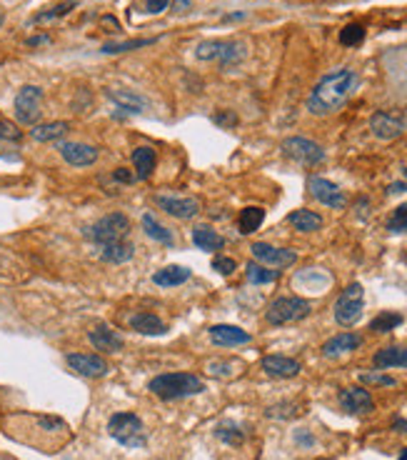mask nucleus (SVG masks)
I'll return each mask as SVG.
<instances>
[{
    "label": "nucleus",
    "instance_id": "obj_43",
    "mask_svg": "<svg viewBox=\"0 0 407 460\" xmlns=\"http://www.w3.org/2000/svg\"><path fill=\"white\" fill-rule=\"evenodd\" d=\"M212 271H218L220 276H230V273L235 271V260L218 255V258H212Z\"/></svg>",
    "mask_w": 407,
    "mask_h": 460
},
{
    "label": "nucleus",
    "instance_id": "obj_6",
    "mask_svg": "<svg viewBox=\"0 0 407 460\" xmlns=\"http://www.w3.org/2000/svg\"><path fill=\"white\" fill-rule=\"evenodd\" d=\"M310 311H312L310 300L298 298V295H285V298H277L270 303L265 318H268L270 325H287V323H298L308 318Z\"/></svg>",
    "mask_w": 407,
    "mask_h": 460
},
{
    "label": "nucleus",
    "instance_id": "obj_29",
    "mask_svg": "<svg viewBox=\"0 0 407 460\" xmlns=\"http://www.w3.org/2000/svg\"><path fill=\"white\" fill-rule=\"evenodd\" d=\"M132 165H135V178L148 180L155 170V150L153 148H135L132 150Z\"/></svg>",
    "mask_w": 407,
    "mask_h": 460
},
{
    "label": "nucleus",
    "instance_id": "obj_42",
    "mask_svg": "<svg viewBox=\"0 0 407 460\" xmlns=\"http://www.w3.org/2000/svg\"><path fill=\"white\" fill-rule=\"evenodd\" d=\"M20 135H23V133L18 130L15 123L0 118V140H20Z\"/></svg>",
    "mask_w": 407,
    "mask_h": 460
},
{
    "label": "nucleus",
    "instance_id": "obj_25",
    "mask_svg": "<svg viewBox=\"0 0 407 460\" xmlns=\"http://www.w3.org/2000/svg\"><path fill=\"white\" fill-rule=\"evenodd\" d=\"M132 255H135V245H132L130 241H118V243H110V245L100 248V258L113 265L127 263V260H132Z\"/></svg>",
    "mask_w": 407,
    "mask_h": 460
},
{
    "label": "nucleus",
    "instance_id": "obj_34",
    "mask_svg": "<svg viewBox=\"0 0 407 460\" xmlns=\"http://www.w3.org/2000/svg\"><path fill=\"white\" fill-rule=\"evenodd\" d=\"M402 320H405V318H402L400 313L382 311L380 316L373 318V323H370V330H373V333H390V330H395L397 325H402Z\"/></svg>",
    "mask_w": 407,
    "mask_h": 460
},
{
    "label": "nucleus",
    "instance_id": "obj_4",
    "mask_svg": "<svg viewBox=\"0 0 407 460\" xmlns=\"http://www.w3.org/2000/svg\"><path fill=\"white\" fill-rule=\"evenodd\" d=\"M127 233H130V220L123 213H108L85 228V238L100 248L118 241H127Z\"/></svg>",
    "mask_w": 407,
    "mask_h": 460
},
{
    "label": "nucleus",
    "instance_id": "obj_49",
    "mask_svg": "<svg viewBox=\"0 0 407 460\" xmlns=\"http://www.w3.org/2000/svg\"><path fill=\"white\" fill-rule=\"evenodd\" d=\"M387 193H407V180H402V183H392L390 188H387Z\"/></svg>",
    "mask_w": 407,
    "mask_h": 460
},
{
    "label": "nucleus",
    "instance_id": "obj_45",
    "mask_svg": "<svg viewBox=\"0 0 407 460\" xmlns=\"http://www.w3.org/2000/svg\"><path fill=\"white\" fill-rule=\"evenodd\" d=\"M145 3H148V11L153 13V15H158V13H163L170 6V0H145Z\"/></svg>",
    "mask_w": 407,
    "mask_h": 460
},
{
    "label": "nucleus",
    "instance_id": "obj_10",
    "mask_svg": "<svg viewBox=\"0 0 407 460\" xmlns=\"http://www.w3.org/2000/svg\"><path fill=\"white\" fill-rule=\"evenodd\" d=\"M308 188H310V196L315 198L317 203L333 208V210H343V208L347 205V196H345L343 190H340V185H335L333 180L312 175V178L308 180Z\"/></svg>",
    "mask_w": 407,
    "mask_h": 460
},
{
    "label": "nucleus",
    "instance_id": "obj_8",
    "mask_svg": "<svg viewBox=\"0 0 407 460\" xmlns=\"http://www.w3.org/2000/svg\"><path fill=\"white\" fill-rule=\"evenodd\" d=\"M13 113L20 126H38L43 115V90L38 86H23L18 90L15 103H13Z\"/></svg>",
    "mask_w": 407,
    "mask_h": 460
},
{
    "label": "nucleus",
    "instance_id": "obj_41",
    "mask_svg": "<svg viewBox=\"0 0 407 460\" xmlns=\"http://www.w3.org/2000/svg\"><path fill=\"white\" fill-rule=\"evenodd\" d=\"M298 405L295 402H280V405H273V408H268V415L270 418H293V415H298Z\"/></svg>",
    "mask_w": 407,
    "mask_h": 460
},
{
    "label": "nucleus",
    "instance_id": "obj_12",
    "mask_svg": "<svg viewBox=\"0 0 407 460\" xmlns=\"http://www.w3.org/2000/svg\"><path fill=\"white\" fill-rule=\"evenodd\" d=\"M65 363L83 378H103L110 370L108 360L103 356H95V353H68Z\"/></svg>",
    "mask_w": 407,
    "mask_h": 460
},
{
    "label": "nucleus",
    "instance_id": "obj_33",
    "mask_svg": "<svg viewBox=\"0 0 407 460\" xmlns=\"http://www.w3.org/2000/svg\"><path fill=\"white\" fill-rule=\"evenodd\" d=\"M245 276L253 285H268V283H275L277 278H280V271L268 268V265H263V263H247Z\"/></svg>",
    "mask_w": 407,
    "mask_h": 460
},
{
    "label": "nucleus",
    "instance_id": "obj_19",
    "mask_svg": "<svg viewBox=\"0 0 407 460\" xmlns=\"http://www.w3.org/2000/svg\"><path fill=\"white\" fill-rule=\"evenodd\" d=\"M263 370L270 375V378H295V375L300 373V363L293 360V358H287V356H265L263 358Z\"/></svg>",
    "mask_w": 407,
    "mask_h": 460
},
{
    "label": "nucleus",
    "instance_id": "obj_40",
    "mask_svg": "<svg viewBox=\"0 0 407 460\" xmlns=\"http://www.w3.org/2000/svg\"><path fill=\"white\" fill-rule=\"evenodd\" d=\"M360 380L362 383H370V386H385V388H392L397 383L392 375H382V373H362Z\"/></svg>",
    "mask_w": 407,
    "mask_h": 460
},
{
    "label": "nucleus",
    "instance_id": "obj_44",
    "mask_svg": "<svg viewBox=\"0 0 407 460\" xmlns=\"http://www.w3.org/2000/svg\"><path fill=\"white\" fill-rule=\"evenodd\" d=\"M212 123L220 128H233V126H237V115L233 113V110H220V113L212 115Z\"/></svg>",
    "mask_w": 407,
    "mask_h": 460
},
{
    "label": "nucleus",
    "instance_id": "obj_17",
    "mask_svg": "<svg viewBox=\"0 0 407 460\" xmlns=\"http://www.w3.org/2000/svg\"><path fill=\"white\" fill-rule=\"evenodd\" d=\"M207 335H210L212 345H220V348H240V345H247L253 340L247 330L237 328V325H225V323L212 325Z\"/></svg>",
    "mask_w": 407,
    "mask_h": 460
},
{
    "label": "nucleus",
    "instance_id": "obj_11",
    "mask_svg": "<svg viewBox=\"0 0 407 460\" xmlns=\"http://www.w3.org/2000/svg\"><path fill=\"white\" fill-rule=\"evenodd\" d=\"M253 258L258 263L268 265V268H275V271H282V268H290L298 260V253L295 250H287V248H275L268 245V243H253Z\"/></svg>",
    "mask_w": 407,
    "mask_h": 460
},
{
    "label": "nucleus",
    "instance_id": "obj_32",
    "mask_svg": "<svg viewBox=\"0 0 407 460\" xmlns=\"http://www.w3.org/2000/svg\"><path fill=\"white\" fill-rule=\"evenodd\" d=\"M265 220V210L258 205H250V208H242L240 210V218H237V228H240L242 236H253L255 230L263 225Z\"/></svg>",
    "mask_w": 407,
    "mask_h": 460
},
{
    "label": "nucleus",
    "instance_id": "obj_36",
    "mask_svg": "<svg viewBox=\"0 0 407 460\" xmlns=\"http://www.w3.org/2000/svg\"><path fill=\"white\" fill-rule=\"evenodd\" d=\"M362 38H365V28L360 23H350L340 30V43L343 46H360Z\"/></svg>",
    "mask_w": 407,
    "mask_h": 460
},
{
    "label": "nucleus",
    "instance_id": "obj_50",
    "mask_svg": "<svg viewBox=\"0 0 407 460\" xmlns=\"http://www.w3.org/2000/svg\"><path fill=\"white\" fill-rule=\"evenodd\" d=\"M43 43H48V35H38V38H30L28 46H43Z\"/></svg>",
    "mask_w": 407,
    "mask_h": 460
},
{
    "label": "nucleus",
    "instance_id": "obj_52",
    "mask_svg": "<svg viewBox=\"0 0 407 460\" xmlns=\"http://www.w3.org/2000/svg\"><path fill=\"white\" fill-rule=\"evenodd\" d=\"M3 20H6V15H3V11H0V25H3Z\"/></svg>",
    "mask_w": 407,
    "mask_h": 460
},
{
    "label": "nucleus",
    "instance_id": "obj_3",
    "mask_svg": "<svg viewBox=\"0 0 407 460\" xmlns=\"http://www.w3.org/2000/svg\"><path fill=\"white\" fill-rule=\"evenodd\" d=\"M108 433L115 443L125 445V448L135 450L148 445V431L135 413H115L108 420Z\"/></svg>",
    "mask_w": 407,
    "mask_h": 460
},
{
    "label": "nucleus",
    "instance_id": "obj_18",
    "mask_svg": "<svg viewBox=\"0 0 407 460\" xmlns=\"http://www.w3.org/2000/svg\"><path fill=\"white\" fill-rule=\"evenodd\" d=\"M88 340L92 343L95 351H103V353H120L125 348V340L115 333L113 328H108V325H95L88 333Z\"/></svg>",
    "mask_w": 407,
    "mask_h": 460
},
{
    "label": "nucleus",
    "instance_id": "obj_2",
    "mask_svg": "<svg viewBox=\"0 0 407 460\" xmlns=\"http://www.w3.org/2000/svg\"><path fill=\"white\" fill-rule=\"evenodd\" d=\"M148 391L160 400H183L190 395H200L205 391V383L193 373H163L150 380Z\"/></svg>",
    "mask_w": 407,
    "mask_h": 460
},
{
    "label": "nucleus",
    "instance_id": "obj_23",
    "mask_svg": "<svg viewBox=\"0 0 407 460\" xmlns=\"http://www.w3.org/2000/svg\"><path fill=\"white\" fill-rule=\"evenodd\" d=\"M190 276H193V271L185 268V265H165V268H160V271H155L153 283L160 288H175V285L188 283Z\"/></svg>",
    "mask_w": 407,
    "mask_h": 460
},
{
    "label": "nucleus",
    "instance_id": "obj_35",
    "mask_svg": "<svg viewBox=\"0 0 407 460\" xmlns=\"http://www.w3.org/2000/svg\"><path fill=\"white\" fill-rule=\"evenodd\" d=\"M73 8H75V0H65V3H57L55 8H48L46 13H38L33 20H35V23H48V20H55V18L68 15Z\"/></svg>",
    "mask_w": 407,
    "mask_h": 460
},
{
    "label": "nucleus",
    "instance_id": "obj_13",
    "mask_svg": "<svg viewBox=\"0 0 407 460\" xmlns=\"http://www.w3.org/2000/svg\"><path fill=\"white\" fill-rule=\"evenodd\" d=\"M370 128H373V135L380 140H395L400 138L407 128V121L400 118L397 113H390V110H380L370 118Z\"/></svg>",
    "mask_w": 407,
    "mask_h": 460
},
{
    "label": "nucleus",
    "instance_id": "obj_26",
    "mask_svg": "<svg viewBox=\"0 0 407 460\" xmlns=\"http://www.w3.org/2000/svg\"><path fill=\"white\" fill-rule=\"evenodd\" d=\"M193 243H195L200 250H207V253H212V250H223L225 248V238L220 236L218 230L207 228V225H198V228H193Z\"/></svg>",
    "mask_w": 407,
    "mask_h": 460
},
{
    "label": "nucleus",
    "instance_id": "obj_16",
    "mask_svg": "<svg viewBox=\"0 0 407 460\" xmlns=\"http://www.w3.org/2000/svg\"><path fill=\"white\" fill-rule=\"evenodd\" d=\"M57 150H60V156H63V161L68 163V165L73 168H88L92 165V163L98 161V148H92V145L88 143H60L57 145Z\"/></svg>",
    "mask_w": 407,
    "mask_h": 460
},
{
    "label": "nucleus",
    "instance_id": "obj_39",
    "mask_svg": "<svg viewBox=\"0 0 407 460\" xmlns=\"http://www.w3.org/2000/svg\"><path fill=\"white\" fill-rule=\"evenodd\" d=\"M153 41H127V43H108L103 46V53L113 55V53H125V50H135V48H143V46H150Z\"/></svg>",
    "mask_w": 407,
    "mask_h": 460
},
{
    "label": "nucleus",
    "instance_id": "obj_22",
    "mask_svg": "<svg viewBox=\"0 0 407 460\" xmlns=\"http://www.w3.org/2000/svg\"><path fill=\"white\" fill-rule=\"evenodd\" d=\"M70 130V123L65 121H53V123H38V126L30 128V138L35 143H55Z\"/></svg>",
    "mask_w": 407,
    "mask_h": 460
},
{
    "label": "nucleus",
    "instance_id": "obj_1",
    "mask_svg": "<svg viewBox=\"0 0 407 460\" xmlns=\"http://www.w3.org/2000/svg\"><path fill=\"white\" fill-rule=\"evenodd\" d=\"M360 86V75L352 68H340L325 75L308 95V110L312 115H333L352 98Z\"/></svg>",
    "mask_w": 407,
    "mask_h": 460
},
{
    "label": "nucleus",
    "instance_id": "obj_5",
    "mask_svg": "<svg viewBox=\"0 0 407 460\" xmlns=\"http://www.w3.org/2000/svg\"><path fill=\"white\" fill-rule=\"evenodd\" d=\"M198 60H205V63H220L223 68L228 65L240 63L245 58V46L237 41H202L195 48Z\"/></svg>",
    "mask_w": 407,
    "mask_h": 460
},
{
    "label": "nucleus",
    "instance_id": "obj_27",
    "mask_svg": "<svg viewBox=\"0 0 407 460\" xmlns=\"http://www.w3.org/2000/svg\"><path fill=\"white\" fill-rule=\"evenodd\" d=\"M140 225H143L145 236L153 238L155 243H163V245H175V238H172V230H167L163 223H158V218H155L153 213H145L143 220H140Z\"/></svg>",
    "mask_w": 407,
    "mask_h": 460
},
{
    "label": "nucleus",
    "instance_id": "obj_28",
    "mask_svg": "<svg viewBox=\"0 0 407 460\" xmlns=\"http://www.w3.org/2000/svg\"><path fill=\"white\" fill-rule=\"evenodd\" d=\"M108 98L118 105V110H123V113H127V115L143 113L145 100L140 98V95H135L132 90H108Z\"/></svg>",
    "mask_w": 407,
    "mask_h": 460
},
{
    "label": "nucleus",
    "instance_id": "obj_20",
    "mask_svg": "<svg viewBox=\"0 0 407 460\" xmlns=\"http://www.w3.org/2000/svg\"><path fill=\"white\" fill-rule=\"evenodd\" d=\"M360 345H362V338L357 333H340V335H333V338L322 345V356L338 358V356H345V353L357 351Z\"/></svg>",
    "mask_w": 407,
    "mask_h": 460
},
{
    "label": "nucleus",
    "instance_id": "obj_38",
    "mask_svg": "<svg viewBox=\"0 0 407 460\" xmlns=\"http://www.w3.org/2000/svg\"><path fill=\"white\" fill-rule=\"evenodd\" d=\"M387 230L390 233H407V203L392 210L390 220H387Z\"/></svg>",
    "mask_w": 407,
    "mask_h": 460
},
{
    "label": "nucleus",
    "instance_id": "obj_37",
    "mask_svg": "<svg viewBox=\"0 0 407 460\" xmlns=\"http://www.w3.org/2000/svg\"><path fill=\"white\" fill-rule=\"evenodd\" d=\"M237 363L233 360H212L207 363V373L215 375V378H233L237 373Z\"/></svg>",
    "mask_w": 407,
    "mask_h": 460
},
{
    "label": "nucleus",
    "instance_id": "obj_46",
    "mask_svg": "<svg viewBox=\"0 0 407 460\" xmlns=\"http://www.w3.org/2000/svg\"><path fill=\"white\" fill-rule=\"evenodd\" d=\"M113 178L118 180V183H132V180H135V175H132L130 170H125V168H118V170L113 172Z\"/></svg>",
    "mask_w": 407,
    "mask_h": 460
},
{
    "label": "nucleus",
    "instance_id": "obj_30",
    "mask_svg": "<svg viewBox=\"0 0 407 460\" xmlns=\"http://www.w3.org/2000/svg\"><path fill=\"white\" fill-rule=\"evenodd\" d=\"M287 223L293 225L295 230H300V233H315V230L322 228V218L317 213H312V210H293V213L287 215Z\"/></svg>",
    "mask_w": 407,
    "mask_h": 460
},
{
    "label": "nucleus",
    "instance_id": "obj_53",
    "mask_svg": "<svg viewBox=\"0 0 407 460\" xmlns=\"http://www.w3.org/2000/svg\"><path fill=\"white\" fill-rule=\"evenodd\" d=\"M402 175H405V180H407V168H402Z\"/></svg>",
    "mask_w": 407,
    "mask_h": 460
},
{
    "label": "nucleus",
    "instance_id": "obj_15",
    "mask_svg": "<svg viewBox=\"0 0 407 460\" xmlns=\"http://www.w3.org/2000/svg\"><path fill=\"white\" fill-rule=\"evenodd\" d=\"M340 408L350 415H365L375 410V400L365 388H345L340 391Z\"/></svg>",
    "mask_w": 407,
    "mask_h": 460
},
{
    "label": "nucleus",
    "instance_id": "obj_14",
    "mask_svg": "<svg viewBox=\"0 0 407 460\" xmlns=\"http://www.w3.org/2000/svg\"><path fill=\"white\" fill-rule=\"evenodd\" d=\"M155 203H158L160 210H165L167 215H172V218H178V220H190L200 213V201H198V198L158 196L155 198Z\"/></svg>",
    "mask_w": 407,
    "mask_h": 460
},
{
    "label": "nucleus",
    "instance_id": "obj_9",
    "mask_svg": "<svg viewBox=\"0 0 407 460\" xmlns=\"http://www.w3.org/2000/svg\"><path fill=\"white\" fill-rule=\"evenodd\" d=\"M282 156L290 158V161L300 163V165H320L322 161H325V150L320 148L317 143H312V140L308 138H300V135H293V138H285L280 145Z\"/></svg>",
    "mask_w": 407,
    "mask_h": 460
},
{
    "label": "nucleus",
    "instance_id": "obj_51",
    "mask_svg": "<svg viewBox=\"0 0 407 460\" xmlns=\"http://www.w3.org/2000/svg\"><path fill=\"white\" fill-rule=\"evenodd\" d=\"M400 460H407V448L402 450V455H400Z\"/></svg>",
    "mask_w": 407,
    "mask_h": 460
},
{
    "label": "nucleus",
    "instance_id": "obj_24",
    "mask_svg": "<svg viewBox=\"0 0 407 460\" xmlns=\"http://www.w3.org/2000/svg\"><path fill=\"white\" fill-rule=\"evenodd\" d=\"M130 328L135 330V333L140 335H165L167 333V325L160 320L158 316H153V313H135V316H130Z\"/></svg>",
    "mask_w": 407,
    "mask_h": 460
},
{
    "label": "nucleus",
    "instance_id": "obj_31",
    "mask_svg": "<svg viewBox=\"0 0 407 460\" xmlns=\"http://www.w3.org/2000/svg\"><path fill=\"white\" fill-rule=\"evenodd\" d=\"M215 438L223 440L225 445L237 448V445L245 443V431L237 426L235 420H223V423H218V428H215Z\"/></svg>",
    "mask_w": 407,
    "mask_h": 460
},
{
    "label": "nucleus",
    "instance_id": "obj_47",
    "mask_svg": "<svg viewBox=\"0 0 407 460\" xmlns=\"http://www.w3.org/2000/svg\"><path fill=\"white\" fill-rule=\"evenodd\" d=\"M295 440H298L300 445H305V448H312V443H315V438L308 435V433H305V431L295 433Z\"/></svg>",
    "mask_w": 407,
    "mask_h": 460
},
{
    "label": "nucleus",
    "instance_id": "obj_7",
    "mask_svg": "<svg viewBox=\"0 0 407 460\" xmlns=\"http://www.w3.org/2000/svg\"><path fill=\"white\" fill-rule=\"evenodd\" d=\"M362 305H365V288L360 283H350L335 303V320L345 328H352L362 318Z\"/></svg>",
    "mask_w": 407,
    "mask_h": 460
},
{
    "label": "nucleus",
    "instance_id": "obj_21",
    "mask_svg": "<svg viewBox=\"0 0 407 460\" xmlns=\"http://www.w3.org/2000/svg\"><path fill=\"white\" fill-rule=\"evenodd\" d=\"M375 368H407V348L405 345H387L375 353Z\"/></svg>",
    "mask_w": 407,
    "mask_h": 460
},
{
    "label": "nucleus",
    "instance_id": "obj_48",
    "mask_svg": "<svg viewBox=\"0 0 407 460\" xmlns=\"http://www.w3.org/2000/svg\"><path fill=\"white\" fill-rule=\"evenodd\" d=\"M392 431L405 433V435H407V420L405 418H395V420H392Z\"/></svg>",
    "mask_w": 407,
    "mask_h": 460
}]
</instances>
